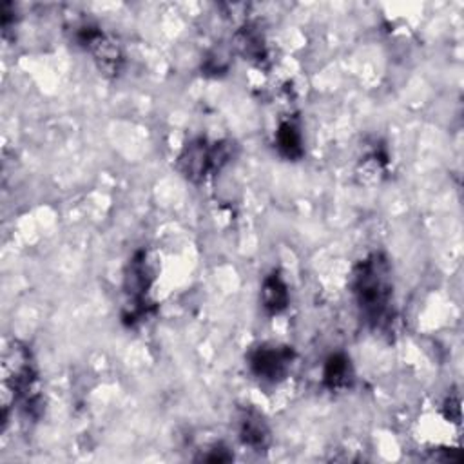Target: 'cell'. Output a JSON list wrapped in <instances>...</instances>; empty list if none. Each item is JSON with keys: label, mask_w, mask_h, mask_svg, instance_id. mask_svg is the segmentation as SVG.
Here are the masks:
<instances>
[{"label": "cell", "mask_w": 464, "mask_h": 464, "mask_svg": "<svg viewBox=\"0 0 464 464\" xmlns=\"http://www.w3.org/2000/svg\"><path fill=\"white\" fill-rule=\"evenodd\" d=\"M352 294L361 319L372 330H384L393 323V276L384 252H372L355 265Z\"/></svg>", "instance_id": "1"}, {"label": "cell", "mask_w": 464, "mask_h": 464, "mask_svg": "<svg viewBox=\"0 0 464 464\" xmlns=\"http://www.w3.org/2000/svg\"><path fill=\"white\" fill-rule=\"evenodd\" d=\"M2 390L4 406L9 401L18 402L22 410L36 417L42 410V397L38 392V372L31 350L20 341H13L2 357Z\"/></svg>", "instance_id": "2"}, {"label": "cell", "mask_w": 464, "mask_h": 464, "mask_svg": "<svg viewBox=\"0 0 464 464\" xmlns=\"http://www.w3.org/2000/svg\"><path fill=\"white\" fill-rule=\"evenodd\" d=\"M232 158L230 141L208 143L205 138L190 140L178 156V170L192 183L203 181L208 174L219 172Z\"/></svg>", "instance_id": "3"}, {"label": "cell", "mask_w": 464, "mask_h": 464, "mask_svg": "<svg viewBox=\"0 0 464 464\" xmlns=\"http://www.w3.org/2000/svg\"><path fill=\"white\" fill-rule=\"evenodd\" d=\"M154 281V270L149 263V256L145 250H138L127 263L123 276V292H125V306H123V323L134 324L147 317L150 310L149 303V288Z\"/></svg>", "instance_id": "4"}, {"label": "cell", "mask_w": 464, "mask_h": 464, "mask_svg": "<svg viewBox=\"0 0 464 464\" xmlns=\"http://www.w3.org/2000/svg\"><path fill=\"white\" fill-rule=\"evenodd\" d=\"M76 42L92 54L100 71L111 76L120 74L123 67V51L114 36L105 34L98 27L83 25L76 31Z\"/></svg>", "instance_id": "5"}, {"label": "cell", "mask_w": 464, "mask_h": 464, "mask_svg": "<svg viewBox=\"0 0 464 464\" xmlns=\"http://www.w3.org/2000/svg\"><path fill=\"white\" fill-rule=\"evenodd\" d=\"M294 357L295 353L290 346L263 344L250 352L248 366L257 379L266 382H277L288 375Z\"/></svg>", "instance_id": "6"}, {"label": "cell", "mask_w": 464, "mask_h": 464, "mask_svg": "<svg viewBox=\"0 0 464 464\" xmlns=\"http://www.w3.org/2000/svg\"><path fill=\"white\" fill-rule=\"evenodd\" d=\"M239 439L245 446L261 451L268 446L270 442V428L265 420V417L254 410V408H245L239 413Z\"/></svg>", "instance_id": "7"}, {"label": "cell", "mask_w": 464, "mask_h": 464, "mask_svg": "<svg viewBox=\"0 0 464 464\" xmlns=\"http://www.w3.org/2000/svg\"><path fill=\"white\" fill-rule=\"evenodd\" d=\"M323 384L330 392H343L353 384V366L346 353H332L323 366Z\"/></svg>", "instance_id": "8"}, {"label": "cell", "mask_w": 464, "mask_h": 464, "mask_svg": "<svg viewBox=\"0 0 464 464\" xmlns=\"http://www.w3.org/2000/svg\"><path fill=\"white\" fill-rule=\"evenodd\" d=\"M290 301L288 286L279 272H270L261 283V304L270 315L281 314Z\"/></svg>", "instance_id": "9"}, {"label": "cell", "mask_w": 464, "mask_h": 464, "mask_svg": "<svg viewBox=\"0 0 464 464\" xmlns=\"http://www.w3.org/2000/svg\"><path fill=\"white\" fill-rule=\"evenodd\" d=\"M276 147L285 160L295 161V160L303 158V154H304L303 136H301V130L295 121L285 120L279 123V127L276 130Z\"/></svg>", "instance_id": "10"}, {"label": "cell", "mask_w": 464, "mask_h": 464, "mask_svg": "<svg viewBox=\"0 0 464 464\" xmlns=\"http://www.w3.org/2000/svg\"><path fill=\"white\" fill-rule=\"evenodd\" d=\"M236 44H237V49L252 62H263L266 58V49H265V44H263V38L261 34L252 29V27H243L241 31H237L236 34Z\"/></svg>", "instance_id": "11"}, {"label": "cell", "mask_w": 464, "mask_h": 464, "mask_svg": "<svg viewBox=\"0 0 464 464\" xmlns=\"http://www.w3.org/2000/svg\"><path fill=\"white\" fill-rule=\"evenodd\" d=\"M199 460H205V462H228L234 459V455L228 451L227 446L223 444H214L212 448L207 450V453H203L201 457H198Z\"/></svg>", "instance_id": "12"}]
</instances>
